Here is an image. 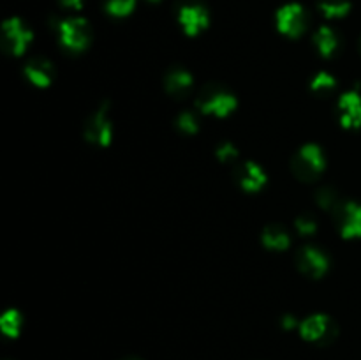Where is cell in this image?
<instances>
[{
    "mask_svg": "<svg viewBox=\"0 0 361 360\" xmlns=\"http://www.w3.org/2000/svg\"><path fill=\"white\" fill-rule=\"evenodd\" d=\"M196 106L203 115L217 116V119H226L231 115L238 106V99L226 88L219 85H207L200 92L196 99Z\"/></svg>",
    "mask_w": 361,
    "mask_h": 360,
    "instance_id": "obj_1",
    "label": "cell"
},
{
    "mask_svg": "<svg viewBox=\"0 0 361 360\" xmlns=\"http://www.w3.org/2000/svg\"><path fill=\"white\" fill-rule=\"evenodd\" d=\"M293 173L298 176L302 182H312L321 176V173L326 168V157L319 145L307 143L296 152L291 161Z\"/></svg>",
    "mask_w": 361,
    "mask_h": 360,
    "instance_id": "obj_2",
    "label": "cell"
},
{
    "mask_svg": "<svg viewBox=\"0 0 361 360\" xmlns=\"http://www.w3.org/2000/svg\"><path fill=\"white\" fill-rule=\"evenodd\" d=\"M60 44L73 53H81L92 41V28L85 18H67L56 23Z\"/></svg>",
    "mask_w": 361,
    "mask_h": 360,
    "instance_id": "obj_3",
    "label": "cell"
},
{
    "mask_svg": "<svg viewBox=\"0 0 361 360\" xmlns=\"http://www.w3.org/2000/svg\"><path fill=\"white\" fill-rule=\"evenodd\" d=\"M32 37H34L32 30L20 18H9L2 23V48L9 55H23L28 46H30Z\"/></svg>",
    "mask_w": 361,
    "mask_h": 360,
    "instance_id": "obj_4",
    "label": "cell"
},
{
    "mask_svg": "<svg viewBox=\"0 0 361 360\" xmlns=\"http://www.w3.org/2000/svg\"><path fill=\"white\" fill-rule=\"evenodd\" d=\"M113 138V124L109 120V104L102 102L85 124V140L97 147H108Z\"/></svg>",
    "mask_w": 361,
    "mask_h": 360,
    "instance_id": "obj_5",
    "label": "cell"
},
{
    "mask_svg": "<svg viewBox=\"0 0 361 360\" xmlns=\"http://www.w3.org/2000/svg\"><path fill=\"white\" fill-rule=\"evenodd\" d=\"M309 18L300 4H286L277 11V28L288 37H300L307 30Z\"/></svg>",
    "mask_w": 361,
    "mask_h": 360,
    "instance_id": "obj_6",
    "label": "cell"
},
{
    "mask_svg": "<svg viewBox=\"0 0 361 360\" xmlns=\"http://www.w3.org/2000/svg\"><path fill=\"white\" fill-rule=\"evenodd\" d=\"M338 232L344 239L361 236V203L358 201H341L334 210Z\"/></svg>",
    "mask_w": 361,
    "mask_h": 360,
    "instance_id": "obj_7",
    "label": "cell"
},
{
    "mask_svg": "<svg viewBox=\"0 0 361 360\" xmlns=\"http://www.w3.org/2000/svg\"><path fill=\"white\" fill-rule=\"evenodd\" d=\"M296 265H298L302 274L309 275L312 279H319L330 268V258L319 247L305 246L296 254Z\"/></svg>",
    "mask_w": 361,
    "mask_h": 360,
    "instance_id": "obj_8",
    "label": "cell"
},
{
    "mask_svg": "<svg viewBox=\"0 0 361 360\" xmlns=\"http://www.w3.org/2000/svg\"><path fill=\"white\" fill-rule=\"evenodd\" d=\"M300 335L309 342H328L330 339L335 337L337 328H335L334 321L326 316V314H312V316L305 318L298 327Z\"/></svg>",
    "mask_w": 361,
    "mask_h": 360,
    "instance_id": "obj_9",
    "label": "cell"
},
{
    "mask_svg": "<svg viewBox=\"0 0 361 360\" xmlns=\"http://www.w3.org/2000/svg\"><path fill=\"white\" fill-rule=\"evenodd\" d=\"M178 23L182 25L183 32H185L189 37L201 34L204 28L210 23V16H208L207 7L201 6L197 2H189L183 4L178 9Z\"/></svg>",
    "mask_w": 361,
    "mask_h": 360,
    "instance_id": "obj_10",
    "label": "cell"
},
{
    "mask_svg": "<svg viewBox=\"0 0 361 360\" xmlns=\"http://www.w3.org/2000/svg\"><path fill=\"white\" fill-rule=\"evenodd\" d=\"M338 120L345 129L361 127V95L356 90L345 92L338 99Z\"/></svg>",
    "mask_w": 361,
    "mask_h": 360,
    "instance_id": "obj_11",
    "label": "cell"
},
{
    "mask_svg": "<svg viewBox=\"0 0 361 360\" xmlns=\"http://www.w3.org/2000/svg\"><path fill=\"white\" fill-rule=\"evenodd\" d=\"M23 74L34 87L46 88L55 80V67L44 56H34L25 64Z\"/></svg>",
    "mask_w": 361,
    "mask_h": 360,
    "instance_id": "obj_12",
    "label": "cell"
},
{
    "mask_svg": "<svg viewBox=\"0 0 361 360\" xmlns=\"http://www.w3.org/2000/svg\"><path fill=\"white\" fill-rule=\"evenodd\" d=\"M236 180L245 193H259L267 186V173L256 162H243L236 168Z\"/></svg>",
    "mask_w": 361,
    "mask_h": 360,
    "instance_id": "obj_13",
    "label": "cell"
},
{
    "mask_svg": "<svg viewBox=\"0 0 361 360\" xmlns=\"http://www.w3.org/2000/svg\"><path fill=\"white\" fill-rule=\"evenodd\" d=\"M194 85L192 74L183 67H173L164 78V88L173 97H183L189 94V90Z\"/></svg>",
    "mask_w": 361,
    "mask_h": 360,
    "instance_id": "obj_14",
    "label": "cell"
},
{
    "mask_svg": "<svg viewBox=\"0 0 361 360\" xmlns=\"http://www.w3.org/2000/svg\"><path fill=\"white\" fill-rule=\"evenodd\" d=\"M261 242L267 249L275 251V253H281V251L289 249L291 246V236L286 232L284 228H281L279 224H270L263 229V235H261Z\"/></svg>",
    "mask_w": 361,
    "mask_h": 360,
    "instance_id": "obj_15",
    "label": "cell"
},
{
    "mask_svg": "<svg viewBox=\"0 0 361 360\" xmlns=\"http://www.w3.org/2000/svg\"><path fill=\"white\" fill-rule=\"evenodd\" d=\"M314 44H316L317 52L324 59H330L335 55L338 48V37L334 32V28L330 27H321L319 30L314 34Z\"/></svg>",
    "mask_w": 361,
    "mask_h": 360,
    "instance_id": "obj_16",
    "label": "cell"
},
{
    "mask_svg": "<svg viewBox=\"0 0 361 360\" xmlns=\"http://www.w3.org/2000/svg\"><path fill=\"white\" fill-rule=\"evenodd\" d=\"M321 13L326 18H344L351 11V2L349 0H319Z\"/></svg>",
    "mask_w": 361,
    "mask_h": 360,
    "instance_id": "obj_17",
    "label": "cell"
},
{
    "mask_svg": "<svg viewBox=\"0 0 361 360\" xmlns=\"http://www.w3.org/2000/svg\"><path fill=\"white\" fill-rule=\"evenodd\" d=\"M21 323H23V320H21L20 311L16 309L6 311V313L2 314V318H0V328H2V332L7 337H18Z\"/></svg>",
    "mask_w": 361,
    "mask_h": 360,
    "instance_id": "obj_18",
    "label": "cell"
},
{
    "mask_svg": "<svg viewBox=\"0 0 361 360\" xmlns=\"http://www.w3.org/2000/svg\"><path fill=\"white\" fill-rule=\"evenodd\" d=\"M104 9L109 16L126 18L136 9V0H104Z\"/></svg>",
    "mask_w": 361,
    "mask_h": 360,
    "instance_id": "obj_19",
    "label": "cell"
},
{
    "mask_svg": "<svg viewBox=\"0 0 361 360\" xmlns=\"http://www.w3.org/2000/svg\"><path fill=\"white\" fill-rule=\"evenodd\" d=\"M335 85H337L335 78L330 73H326V71H321L310 81V90L316 92V94H323V92L326 94V92L334 90Z\"/></svg>",
    "mask_w": 361,
    "mask_h": 360,
    "instance_id": "obj_20",
    "label": "cell"
},
{
    "mask_svg": "<svg viewBox=\"0 0 361 360\" xmlns=\"http://www.w3.org/2000/svg\"><path fill=\"white\" fill-rule=\"evenodd\" d=\"M316 201L321 208H324V210H331V212H334L335 208H337V205L341 203L337 198V193H335L331 187H321V189L316 193Z\"/></svg>",
    "mask_w": 361,
    "mask_h": 360,
    "instance_id": "obj_21",
    "label": "cell"
},
{
    "mask_svg": "<svg viewBox=\"0 0 361 360\" xmlns=\"http://www.w3.org/2000/svg\"><path fill=\"white\" fill-rule=\"evenodd\" d=\"M176 127L183 134H196L200 131V124H197L196 115L192 112L180 113L178 119H176Z\"/></svg>",
    "mask_w": 361,
    "mask_h": 360,
    "instance_id": "obj_22",
    "label": "cell"
},
{
    "mask_svg": "<svg viewBox=\"0 0 361 360\" xmlns=\"http://www.w3.org/2000/svg\"><path fill=\"white\" fill-rule=\"evenodd\" d=\"M215 155H217V159L221 162H233L238 159V148L235 147L233 143H229V141H226V143H221L219 145L217 152H215Z\"/></svg>",
    "mask_w": 361,
    "mask_h": 360,
    "instance_id": "obj_23",
    "label": "cell"
},
{
    "mask_svg": "<svg viewBox=\"0 0 361 360\" xmlns=\"http://www.w3.org/2000/svg\"><path fill=\"white\" fill-rule=\"evenodd\" d=\"M296 229H298L300 235L310 236L317 232V222L316 219L310 217V215H300L296 219Z\"/></svg>",
    "mask_w": 361,
    "mask_h": 360,
    "instance_id": "obj_24",
    "label": "cell"
},
{
    "mask_svg": "<svg viewBox=\"0 0 361 360\" xmlns=\"http://www.w3.org/2000/svg\"><path fill=\"white\" fill-rule=\"evenodd\" d=\"M281 323H282V328H286V330H293V328L300 327L298 320H296L293 314H286V316H282Z\"/></svg>",
    "mask_w": 361,
    "mask_h": 360,
    "instance_id": "obj_25",
    "label": "cell"
},
{
    "mask_svg": "<svg viewBox=\"0 0 361 360\" xmlns=\"http://www.w3.org/2000/svg\"><path fill=\"white\" fill-rule=\"evenodd\" d=\"M60 4H62L63 7H67V9H81V6H83V0H59Z\"/></svg>",
    "mask_w": 361,
    "mask_h": 360,
    "instance_id": "obj_26",
    "label": "cell"
},
{
    "mask_svg": "<svg viewBox=\"0 0 361 360\" xmlns=\"http://www.w3.org/2000/svg\"><path fill=\"white\" fill-rule=\"evenodd\" d=\"M123 360H140V359H136V356H127V359H123Z\"/></svg>",
    "mask_w": 361,
    "mask_h": 360,
    "instance_id": "obj_27",
    "label": "cell"
},
{
    "mask_svg": "<svg viewBox=\"0 0 361 360\" xmlns=\"http://www.w3.org/2000/svg\"><path fill=\"white\" fill-rule=\"evenodd\" d=\"M147 2H150V4H159V2H161V0H147Z\"/></svg>",
    "mask_w": 361,
    "mask_h": 360,
    "instance_id": "obj_28",
    "label": "cell"
},
{
    "mask_svg": "<svg viewBox=\"0 0 361 360\" xmlns=\"http://www.w3.org/2000/svg\"><path fill=\"white\" fill-rule=\"evenodd\" d=\"M360 52H361V39H360Z\"/></svg>",
    "mask_w": 361,
    "mask_h": 360,
    "instance_id": "obj_29",
    "label": "cell"
}]
</instances>
